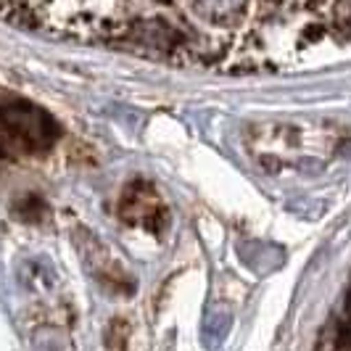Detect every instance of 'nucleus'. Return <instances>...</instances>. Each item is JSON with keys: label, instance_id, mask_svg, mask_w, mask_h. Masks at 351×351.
<instances>
[{"label": "nucleus", "instance_id": "nucleus-1", "mask_svg": "<svg viewBox=\"0 0 351 351\" xmlns=\"http://www.w3.org/2000/svg\"><path fill=\"white\" fill-rule=\"evenodd\" d=\"M119 217H122L127 225H135V228L145 230H158V225L167 219V211L164 204L158 198L156 188H151L148 182H132L127 185V191L122 193L119 201Z\"/></svg>", "mask_w": 351, "mask_h": 351}, {"label": "nucleus", "instance_id": "nucleus-2", "mask_svg": "<svg viewBox=\"0 0 351 351\" xmlns=\"http://www.w3.org/2000/svg\"><path fill=\"white\" fill-rule=\"evenodd\" d=\"M193 3H195V8H198L201 16L214 19V21L230 16V14H235V11L243 5V0H193Z\"/></svg>", "mask_w": 351, "mask_h": 351}, {"label": "nucleus", "instance_id": "nucleus-3", "mask_svg": "<svg viewBox=\"0 0 351 351\" xmlns=\"http://www.w3.org/2000/svg\"><path fill=\"white\" fill-rule=\"evenodd\" d=\"M127 341H130V330L124 319H114L108 325V335H106V351H127Z\"/></svg>", "mask_w": 351, "mask_h": 351}]
</instances>
